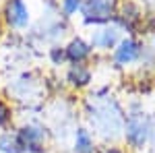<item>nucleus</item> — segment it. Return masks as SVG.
<instances>
[{"instance_id": "16", "label": "nucleus", "mask_w": 155, "mask_h": 153, "mask_svg": "<svg viewBox=\"0 0 155 153\" xmlns=\"http://www.w3.org/2000/svg\"><path fill=\"white\" fill-rule=\"evenodd\" d=\"M95 153H126V149H122L118 145H110V147H104V149H97Z\"/></svg>"}, {"instance_id": "17", "label": "nucleus", "mask_w": 155, "mask_h": 153, "mask_svg": "<svg viewBox=\"0 0 155 153\" xmlns=\"http://www.w3.org/2000/svg\"><path fill=\"white\" fill-rule=\"evenodd\" d=\"M151 50L155 52V31H153V35H151Z\"/></svg>"}, {"instance_id": "5", "label": "nucleus", "mask_w": 155, "mask_h": 153, "mask_svg": "<svg viewBox=\"0 0 155 153\" xmlns=\"http://www.w3.org/2000/svg\"><path fill=\"white\" fill-rule=\"evenodd\" d=\"M122 37H124V31H122L116 23H110V25H104V27H95V29L91 31L89 44H91L93 50L112 52V50L120 44Z\"/></svg>"}, {"instance_id": "3", "label": "nucleus", "mask_w": 155, "mask_h": 153, "mask_svg": "<svg viewBox=\"0 0 155 153\" xmlns=\"http://www.w3.org/2000/svg\"><path fill=\"white\" fill-rule=\"evenodd\" d=\"M122 0H83L81 6V19L87 27H104L114 23Z\"/></svg>"}, {"instance_id": "11", "label": "nucleus", "mask_w": 155, "mask_h": 153, "mask_svg": "<svg viewBox=\"0 0 155 153\" xmlns=\"http://www.w3.org/2000/svg\"><path fill=\"white\" fill-rule=\"evenodd\" d=\"M72 151L74 153H95V135L85 126H79L74 130V141H72Z\"/></svg>"}, {"instance_id": "14", "label": "nucleus", "mask_w": 155, "mask_h": 153, "mask_svg": "<svg viewBox=\"0 0 155 153\" xmlns=\"http://www.w3.org/2000/svg\"><path fill=\"white\" fill-rule=\"evenodd\" d=\"M50 58L54 64H62L66 60V54H64V48L62 46H52L50 48Z\"/></svg>"}, {"instance_id": "7", "label": "nucleus", "mask_w": 155, "mask_h": 153, "mask_svg": "<svg viewBox=\"0 0 155 153\" xmlns=\"http://www.w3.org/2000/svg\"><path fill=\"white\" fill-rule=\"evenodd\" d=\"M143 17H145V15H143V8H141L137 2L128 0V2L120 4L118 15H116L114 23L118 25V27L122 29V31H124V33L132 35V33H134V29H137L139 25L143 23Z\"/></svg>"}, {"instance_id": "13", "label": "nucleus", "mask_w": 155, "mask_h": 153, "mask_svg": "<svg viewBox=\"0 0 155 153\" xmlns=\"http://www.w3.org/2000/svg\"><path fill=\"white\" fill-rule=\"evenodd\" d=\"M83 0H60V11L64 17H74L77 12H81Z\"/></svg>"}, {"instance_id": "9", "label": "nucleus", "mask_w": 155, "mask_h": 153, "mask_svg": "<svg viewBox=\"0 0 155 153\" xmlns=\"http://www.w3.org/2000/svg\"><path fill=\"white\" fill-rule=\"evenodd\" d=\"M64 54H66V60H68L71 64H81V62H87V60L91 58L93 48L89 44V39L77 35L64 46Z\"/></svg>"}, {"instance_id": "1", "label": "nucleus", "mask_w": 155, "mask_h": 153, "mask_svg": "<svg viewBox=\"0 0 155 153\" xmlns=\"http://www.w3.org/2000/svg\"><path fill=\"white\" fill-rule=\"evenodd\" d=\"M93 99V106L89 108V122L95 130L97 137H101L104 141H116L122 137L124 130V120L126 114L120 106V101L110 93V89L104 87L89 95Z\"/></svg>"}, {"instance_id": "15", "label": "nucleus", "mask_w": 155, "mask_h": 153, "mask_svg": "<svg viewBox=\"0 0 155 153\" xmlns=\"http://www.w3.org/2000/svg\"><path fill=\"white\" fill-rule=\"evenodd\" d=\"M11 122V108L6 106V101L0 99V128H4Z\"/></svg>"}, {"instance_id": "2", "label": "nucleus", "mask_w": 155, "mask_h": 153, "mask_svg": "<svg viewBox=\"0 0 155 153\" xmlns=\"http://www.w3.org/2000/svg\"><path fill=\"white\" fill-rule=\"evenodd\" d=\"M153 118L149 116L141 106H132L126 114L124 120V130H122V139L132 151H141L151 143L153 135Z\"/></svg>"}, {"instance_id": "12", "label": "nucleus", "mask_w": 155, "mask_h": 153, "mask_svg": "<svg viewBox=\"0 0 155 153\" xmlns=\"http://www.w3.org/2000/svg\"><path fill=\"white\" fill-rule=\"evenodd\" d=\"M0 151L2 153H25L21 143H19L17 132L15 135H11V132H2L0 135Z\"/></svg>"}, {"instance_id": "4", "label": "nucleus", "mask_w": 155, "mask_h": 153, "mask_svg": "<svg viewBox=\"0 0 155 153\" xmlns=\"http://www.w3.org/2000/svg\"><path fill=\"white\" fill-rule=\"evenodd\" d=\"M145 52V44L134 35H124L120 44L112 50V60L118 68H126L137 62H141V56Z\"/></svg>"}, {"instance_id": "8", "label": "nucleus", "mask_w": 155, "mask_h": 153, "mask_svg": "<svg viewBox=\"0 0 155 153\" xmlns=\"http://www.w3.org/2000/svg\"><path fill=\"white\" fill-rule=\"evenodd\" d=\"M4 21L11 25L12 29H25L31 21L29 6L25 0H6L4 4Z\"/></svg>"}, {"instance_id": "6", "label": "nucleus", "mask_w": 155, "mask_h": 153, "mask_svg": "<svg viewBox=\"0 0 155 153\" xmlns=\"http://www.w3.org/2000/svg\"><path fill=\"white\" fill-rule=\"evenodd\" d=\"M17 137L19 143L23 147V151L27 153H44L46 151V137L48 132L44 126H37V124H25L17 130Z\"/></svg>"}, {"instance_id": "10", "label": "nucleus", "mask_w": 155, "mask_h": 153, "mask_svg": "<svg viewBox=\"0 0 155 153\" xmlns=\"http://www.w3.org/2000/svg\"><path fill=\"white\" fill-rule=\"evenodd\" d=\"M93 81V71L81 62V64H71L68 71H66V83L74 87V89H83V87H89Z\"/></svg>"}]
</instances>
